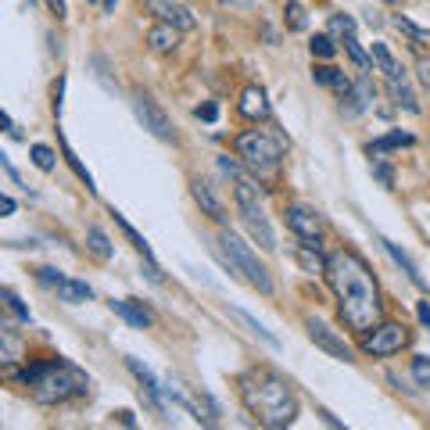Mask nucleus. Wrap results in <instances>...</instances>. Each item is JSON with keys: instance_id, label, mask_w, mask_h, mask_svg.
<instances>
[{"instance_id": "f257e3e1", "label": "nucleus", "mask_w": 430, "mask_h": 430, "mask_svg": "<svg viewBox=\"0 0 430 430\" xmlns=\"http://www.w3.org/2000/svg\"><path fill=\"white\" fill-rule=\"evenodd\" d=\"M326 280L337 294V312H341L345 326L352 333H370L380 316H384V301L377 291L373 272L366 269V262L355 251H330L326 255Z\"/></svg>"}, {"instance_id": "f03ea898", "label": "nucleus", "mask_w": 430, "mask_h": 430, "mask_svg": "<svg viewBox=\"0 0 430 430\" xmlns=\"http://www.w3.org/2000/svg\"><path fill=\"white\" fill-rule=\"evenodd\" d=\"M240 398L248 412L262 423V426H291L298 416V398L291 391V384L284 377H276L272 370H251L240 380Z\"/></svg>"}, {"instance_id": "7ed1b4c3", "label": "nucleus", "mask_w": 430, "mask_h": 430, "mask_svg": "<svg viewBox=\"0 0 430 430\" xmlns=\"http://www.w3.org/2000/svg\"><path fill=\"white\" fill-rule=\"evenodd\" d=\"M8 380L25 384L36 402H43V405H61V402H69V398L90 394V377L83 370H76L72 362H61V359L33 362V366H25L22 373L8 370Z\"/></svg>"}, {"instance_id": "20e7f679", "label": "nucleus", "mask_w": 430, "mask_h": 430, "mask_svg": "<svg viewBox=\"0 0 430 430\" xmlns=\"http://www.w3.org/2000/svg\"><path fill=\"white\" fill-rule=\"evenodd\" d=\"M237 155L244 158V165H248L262 183H272L276 165L284 158V140L269 137L265 130H248V133L237 137Z\"/></svg>"}, {"instance_id": "39448f33", "label": "nucleus", "mask_w": 430, "mask_h": 430, "mask_svg": "<svg viewBox=\"0 0 430 430\" xmlns=\"http://www.w3.org/2000/svg\"><path fill=\"white\" fill-rule=\"evenodd\" d=\"M219 251H223V258H226L230 272H240L255 291L272 294V276H269V269L255 258V251H251L237 233H230V230H223V233H219Z\"/></svg>"}, {"instance_id": "423d86ee", "label": "nucleus", "mask_w": 430, "mask_h": 430, "mask_svg": "<svg viewBox=\"0 0 430 430\" xmlns=\"http://www.w3.org/2000/svg\"><path fill=\"white\" fill-rule=\"evenodd\" d=\"M237 211H240V219H244V226L251 230V237L258 240V248H265V251H276V233H272V226L265 223V215H262V208H258V187H251L248 179H237Z\"/></svg>"}, {"instance_id": "0eeeda50", "label": "nucleus", "mask_w": 430, "mask_h": 430, "mask_svg": "<svg viewBox=\"0 0 430 430\" xmlns=\"http://www.w3.org/2000/svg\"><path fill=\"white\" fill-rule=\"evenodd\" d=\"M405 345H409V330L402 323H377L373 333H362V352L373 355V359L398 355Z\"/></svg>"}, {"instance_id": "6e6552de", "label": "nucleus", "mask_w": 430, "mask_h": 430, "mask_svg": "<svg viewBox=\"0 0 430 430\" xmlns=\"http://www.w3.org/2000/svg\"><path fill=\"white\" fill-rule=\"evenodd\" d=\"M284 219H287V226L294 230V237L301 240V248L323 251V223H319L316 211H309L305 204H287Z\"/></svg>"}, {"instance_id": "1a4fd4ad", "label": "nucleus", "mask_w": 430, "mask_h": 430, "mask_svg": "<svg viewBox=\"0 0 430 430\" xmlns=\"http://www.w3.org/2000/svg\"><path fill=\"white\" fill-rule=\"evenodd\" d=\"M133 115H137V122H140V126H144L151 137H158V140H165V144L176 140V130H172L169 115L158 108V101H151L147 94H133Z\"/></svg>"}, {"instance_id": "9d476101", "label": "nucleus", "mask_w": 430, "mask_h": 430, "mask_svg": "<svg viewBox=\"0 0 430 430\" xmlns=\"http://www.w3.org/2000/svg\"><path fill=\"white\" fill-rule=\"evenodd\" d=\"M305 330H309V337L316 341V348H323L326 355H333V359H341V362H355V355H352V348L345 345V337H337L323 319H309L305 323Z\"/></svg>"}, {"instance_id": "9b49d317", "label": "nucleus", "mask_w": 430, "mask_h": 430, "mask_svg": "<svg viewBox=\"0 0 430 430\" xmlns=\"http://www.w3.org/2000/svg\"><path fill=\"white\" fill-rule=\"evenodd\" d=\"M147 11H151V15H158L165 25H176L179 33H187V29H194V25H197L194 11H190V8H183L179 0H147Z\"/></svg>"}, {"instance_id": "f8f14e48", "label": "nucleus", "mask_w": 430, "mask_h": 430, "mask_svg": "<svg viewBox=\"0 0 430 430\" xmlns=\"http://www.w3.org/2000/svg\"><path fill=\"white\" fill-rule=\"evenodd\" d=\"M237 111L244 115V118H251V122H262V118H269V97H265V90L262 86H248L240 94V101H237Z\"/></svg>"}, {"instance_id": "ddd939ff", "label": "nucleus", "mask_w": 430, "mask_h": 430, "mask_svg": "<svg viewBox=\"0 0 430 430\" xmlns=\"http://www.w3.org/2000/svg\"><path fill=\"white\" fill-rule=\"evenodd\" d=\"M190 194H194V201L201 204V211L208 215V219H215V223H226V211H223V201L211 194V187L204 179H194L190 183Z\"/></svg>"}, {"instance_id": "4468645a", "label": "nucleus", "mask_w": 430, "mask_h": 430, "mask_svg": "<svg viewBox=\"0 0 430 430\" xmlns=\"http://www.w3.org/2000/svg\"><path fill=\"white\" fill-rule=\"evenodd\" d=\"M111 309H115L122 319H126V323H133L137 330H147L151 323H155V316H151L140 301H111Z\"/></svg>"}, {"instance_id": "2eb2a0df", "label": "nucleus", "mask_w": 430, "mask_h": 430, "mask_svg": "<svg viewBox=\"0 0 430 430\" xmlns=\"http://www.w3.org/2000/svg\"><path fill=\"white\" fill-rule=\"evenodd\" d=\"M147 43H151V50L169 54V50L179 47V29H176V25H155V29L147 33Z\"/></svg>"}, {"instance_id": "dca6fc26", "label": "nucleus", "mask_w": 430, "mask_h": 430, "mask_svg": "<svg viewBox=\"0 0 430 430\" xmlns=\"http://www.w3.org/2000/svg\"><path fill=\"white\" fill-rule=\"evenodd\" d=\"M380 244H384V251H387V255L394 258V265H398V269H402V272L409 276V280H412L416 287H426V280H423V276H419V269H416V262H412V258H409V255H405L402 248H398V244H391V240H380Z\"/></svg>"}, {"instance_id": "f3484780", "label": "nucleus", "mask_w": 430, "mask_h": 430, "mask_svg": "<svg viewBox=\"0 0 430 430\" xmlns=\"http://www.w3.org/2000/svg\"><path fill=\"white\" fill-rule=\"evenodd\" d=\"M54 291H57V298H61V301H69V305H83V301L94 298L90 284H83V280H61Z\"/></svg>"}, {"instance_id": "a211bd4d", "label": "nucleus", "mask_w": 430, "mask_h": 430, "mask_svg": "<svg viewBox=\"0 0 430 430\" xmlns=\"http://www.w3.org/2000/svg\"><path fill=\"white\" fill-rule=\"evenodd\" d=\"M22 355V341H18V333H15V326H0V359L4 362H15Z\"/></svg>"}, {"instance_id": "6ab92c4d", "label": "nucleus", "mask_w": 430, "mask_h": 430, "mask_svg": "<svg viewBox=\"0 0 430 430\" xmlns=\"http://www.w3.org/2000/svg\"><path fill=\"white\" fill-rule=\"evenodd\" d=\"M387 90H391V97H394V104H402L405 111H419V104H416V94H412V90L402 83V79H387Z\"/></svg>"}, {"instance_id": "aec40b11", "label": "nucleus", "mask_w": 430, "mask_h": 430, "mask_svg": "<svg viewBox=\"0 0 430 430\" xmlns=\"http://www.w3.org/2000/svg\"><path fill=\"white\" fill-rule=\"evenodd\" d=\"M373 61H377L380 72H387V79H402V65L391 57V50L384 43H373Z\"/></svg>"}, {"instance_id": "412c9836", "label": "nucleus", "mask_w": 430, "mask_h": 430, "mask_svg": "<svg viewBox=\"0 0 430 430\" xmlns=\"http://www.w3.org/2000/svg\"><path fill=\"white\" fill-rule=\"evenodd\" d=\"M394 147H412V137L409 133H387V137H377L370 144V155H384V151H394Z\"/></svg>"}, {"instance_id": "4be33fe9", "label": "nucleus", "mask_w": 430, "mask_h": 430, "mask_svg": "<svg viewBox=\"0 0 430 430\" xmlns=\"http://www.w3.org/2000/svg\"><path fill=\"white\" fill-rule=\"evenodd\" d=\"M86 240H90L86 248L94 251L97 258H111V240H108V233H104L101 226H90V230H86Z\"/></svg>"}, {"instance_id": "5701e85b", "label": "nucleus", "mask_w": 430, "mask_h": 430, "mask_svg": "<svg viewBox=\"0 0 430 430\" xmlns=\"http://www.w3.org/2000/svg\"><path fill=\"white\" fill-rule=\"evenodd\" d=\"M115 223L122 226V233H126V237L133 240V248H137V251H140L144 258H151V248H147V240H144V237L137 233V226H133V223L126 219V215H118V211H115Z\"/></svg>"}, {"instance_id": "b1692460", "label": "nucleus", "mask_w": 430, "mask_h": 430, "mask_svg": "<svg viewBox=\"0 0 430 430\" xmlns=\"http://www.w3.org/2000/svg\"><path fill=\"white\" fill-rule=\"evenodd\" d=\"M0 298H4V305H8V312L15 316V319H22V323H33V316H29V309H25V305H22V298L11 291V287H4V291H0Z\"/></svg>"}, {"instance_id": "393cba45", "label": "nucleus", "mask_w": 430, "mask_h": 430, "mask_svg": "<svg viewBox=\"0 0 430 430\" xmlns=\"http://www.w3.org/2000/svg\"><path fill=\"white\" fill-rule=\"evenodd\" d=\"M29 155H33V165L40 172H54V151L47 144H33V147H29Z\"/></svg>"}, {"instance_id": "a878e982", "label": "nucleus", "mask_w": 430, "mask_h": 430, "mask_svg": "<svg viewBox=\"0 0 430 430\" xmlns=\"http://www.w3.org/2000/svg\"><path fill=\"white\" fill-rule=\"evenodd\" d=\"M355 97L362 101V108L377 101V86L370 83V72H362V76H359V83H355Z\"/></svg>"}, {"instance_id": "bb28decb", "label": "nucleus", "mask_w": 430, "mask_h": 430, "mask_svg": "<svg viewBox=\"0 0 430 430\" xmlns=\"http://www.w3.org/2000/svg\"><path fill=\"white\" fill-rule=\"evenodd\" d=\"M345 50L352 54V61H355V65H359L362 72H370V57H373V54H366V50L359 47V40H355V36H345Z\"/></svg>"}, {"instance_id": "cd10ccee", "label": "nucleus", "mask_w": 430, "mask_h": 430, "mask_svg": "<svg viewBox=\"0 0 430 430\" xmlns=\"http://www.w3.org/2000/svg\"><path fill=\"white\" fill-rule=\"evenodd\" d=\"M309 50H312V57H323V61H330V57L337 54V43H333L330 36H312Z\"/></svg>"}, {"instance_id": "c85d7f7f", "label": "nucleus", "mask_w": 430, "mask_h": 430, "mask_svg": "<svg viewBox=\"0 0 430 430\" xmlns=\"http://www.w3.org/2000/svg\"><path fill=\"white\" fill-rule=\"evenodd\" d=\"M394 25L402 29V33H409V36H412L416 43H430V29H419V25H412L409 18H402V15L394 18Z\"/></svg>"}, {"instance_id": "c756f323", "label": "nucleus", "mask_w": 430, "mask_h": 430, "mask_svg": "<svg viewBox=\"0 0 430 430\" xmlns=\"http://www.w3.org/2000/svg\"><path fill=\"white\" fill-rule=\"evenodd\" d=\"M237 316H240L244 323H248V326H251V330H255V333L262 337V341H265L269 348H280V341H276V337H272V333H269V330H265V326H262V323H258V319L251 316V312H237Z\"/></svg>"}, {"instance_id": "7c9ffc66", "label": "nucleus", "mask_w": 430, "mask_h": 430, "mask_svg": "<svg viewBox=\"0 0 430 430\" xmlns=\"http://www.w3.org/2000/svg\"><path fill=\"white\" fill-rule=\"evenodd\" d=\"M36 280H40V284H50V287H57L61 280H65V276H61L57 269H50V265H43V269H36Z\"/></svg>"}, {"instance_id": "2f4dec72", "label": "nucleus", "mask_w": 430, "mask_h": 430, "mask_svg": "<svg viewBox=\"0 0 430 430\" xmlns=\"http://www.w3.org/2000/svg\"><path fill=\"white\" fill-rule=\"evenodd\" d=\"M373 176L384 183V187H394V172H391L387 162H373Z\"/></svg>"}, {"instance_id": "473e14b6", "label": "nucleus", "mask_w": 430, "mask_h": 430, "mask_svg": "<svg viewBox=\"0 0 430 430\" xmlns=\"http://www.w3.org/2000/svg\"><path fill=\"white\" fill-rule=\"evenodd\" d=\"M287 15H291V29H305V8L298 4V0L287 4Z\"/></svg>"}, {"instance_id": "72a5a7b5", "label": "nucleus", "mask_w": 430, "mask_h": 430, "mask_svg": "<svg viewBox=\"0 0 430 430\" xmlns=\"http://www.w3.org/2000/svg\"><path fill=\"white\" fill-rule=\"evenodd\" d=\"M333 29H337V33H345V36H352V33H355V22H352L348 15H337V18H333Z\"/></svg>"}, {"instance_id": "f704fd0d", "label": "nucleus", "mask_w": 430, "mask_h": 430, "mask_svg": "<svg viewBox=\"0 0 430 430\" xmlns=\"http://www.w3.org/2000/svg\"><path fill=\"white\" fill-rule=\"evenodd\" d=\"M0 165H4V172H8V176L18 183V187H25V183H22V176H18V169L11 165V158H8V155H0ZM25 190H29V187H25Z\"/></svg>"}, {"instance_id": "c9c22d12", "label": "nucleus", "mask_w": 430, "mask_h": 430, "mask_svg": "<svg viewBox=\"0 0 430 430\" xmlns=\"http://www.w3.org/2000/svg\"><path fill=\"white\" fill-rule=\"evenodd\" d=\"M194 115H197V118H204V122H215V118H219V108H215V104H201Z\"/></svg>"}, {"instance_id": "e433bc0d", "label": "nucleus", "mask_w": 430, "mask_h": 430, "mask_svg": "<svg viewBox=\"0 0 430 430\" xmlns=\"http://www.w3.org/2000/svg\"><path fill=\"white\" fill-rule=\"evenodd\" d=\"M416 69H419V83H423V86H430V57H419V61H416Z\"/></svg>"}, {"instance_id": "4c0bfd02", "label": "nucleus", "mask_w": 430, "mask_h": 430, "mask_svg": "<svg viewBox=\"0 0 430 430\" xmlns=\"http://www.w3.org/2000/svg\"><path fill=\"white\" fill-rule=\"evenodd\" d=\"M219 169H223L226 176H233V179H240V165H237V162H230V158H219Z\"/></svg>"}, {"instance_id": "58836bf2", "label": "nucleus", "mask_w": 430, "mask_h": 430, "mask_svg": "<svg viewBox=\"0 0 430 430\" xmlns=\"http://www.w3.org/2000/svg\"><path fill=\"white\" fill-rule=\"evenodd\" d=\"M144 272H147V280H155V284H162V280H165V276H162V272L155 269V262H151V258H147V265H144Z\"/></svg>"}, {"instance_id": "ea45409f", "label": "nucleus", "mask_w": 430, "mask_h": 430, "mask_svg": "<svg viewBox=\"0 0 430 430\" xmlns=\"http://www.w3.org/2000/svg\"><path fill=\"white\" fill-rule=\"evenodd\" d=\"M416 316H419V323H423V326H430V305H426V301H419Z\"/></svg>"}, {"instance_id": "a19ab883", "label": "nucleus", "mask_w": 430, "mask_h": 430, "mask_svg": "<svg viewBox=\"0 0 430 430\" xmlns=\"http://www.w3.org/2000/svg\"><path fill=\"white\" fill-rule=\"evenodd\" d=\"M47 4H50V11H54L57 18H65V0H47Z\"/></svg>"}, {"instance_id": "79ce46f5", "label": "nucleus", "mask_w": 430, "mask_h": 430, "mask_svg": "<svg viewBox=\"0 0 430 430\" xmlns=\"http://www.w3.org/2000/svg\"><path fill=\"white\" fill-rule=\"evenodd\" d=\"M115 416H118V423H122V426H137L133 412H126V409H122V412H115Z\"/></svg>"}, {"instance_id": "37998d69", "label": "nucleus", "mask_w": 430, "mask_h": 430, "mask_svg": "<svg viewBox=\"0 0 430 430\" xmlns=\"http://www.w3.org/2000/svg\"><path fill=\"white\" fill-rule=\"evenodd\" d=\"M0 211H4V215H11V211H15V197H8V194L0 197Z\"/></svg>"}, {"instance_id": "c03bdc74", "label": "nucleus", "mask_w": 430, "mask_h": 430, "mask_svg": "<svg viewBox=\"0 0 430 430\" xmlns=\"http://www.w3.org/2000/svg\"><path fill=\"white\" fill-rule=\"evenodd\" d=\"M426 370H430V359L419 355V359H416V373H426Z\"/></svg>"}, {"instance_id": "a18cd8bd", "label": "nucleus", "mask_w": 430, "mask_h": 430, "mask_svg": "<svg viewBox=\"0 0 430 430\" xmlns=\"http://www.w3.org/2000/svg\"><path fill=\"white\" fill-rule=\"evenodd\" d=\"M101 4H104V11H115V8H118V0H101Z\"/></svg>"}, {"instance_id": "49530a36", "label": "nucleus", "mask_w": 430, "mask_h": 430, "mask_svg": "<svg viewBox=\"0 0 430 430\" xmlns=\"http://www.w3.org/2000/svg\"><path fill=\"white\" fill-rule=\"evenodd\" d=\"M29 4H40V0H29Z\"/></svg>"}, {"instance_id": "de8ad7c7", "label": "nucleus", "mask_w": 430, "mask_h": 430, "mask_svg": "<svg viewBox=\"0 0 430 430\" xmlns=\"http://www.w3.org/2000/svg\"><path fill=\"white\" fill-rule=\"evenodd\" d=\"M90 4H97V0H90Z\"/></svg>"}]
</instances>
